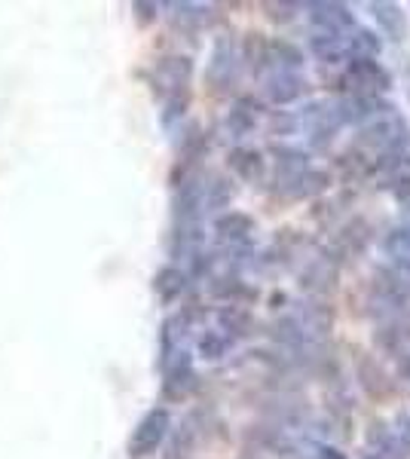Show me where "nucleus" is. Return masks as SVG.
Wrapping results in <instances>:
<instances>
[{"label":"nucleus","mask_w":410,"mask_h":459,"mask_svg":"<svg viewBox=\"0 0 410 459\" xmlns=\"http://www.w3.org/2000/svg\"><path fill=\"white\" fill-rule=\"evenodd\" d=\"M383 252L392 257L395 263H410V224L389 230L383 236Z\"/></svg>","instance_id":"obj_20"},{"label":"nucleus","mask_w":410,"mask_h":459,"mask_svg":"<svg viewBox=\"0 0 410 459\" xmlns=\"http://www.w3.org/2000/svg\"><path fill=\"white\" fill-rule=\"evenodd\" d=\"M301 285L316 291V294L337 288V263H334V257H312L310 267L301 273Z\"/></svg>","instance_id":"obj_16"},{"label":"nucleus","mask_w":410,"mask_h":459,"mask_svg":"<svg viewBox=\"0 0 410 459\" xmlns=\"http://www.w3.org/2000/svg\"><path fill=\"white\" fill-rule=\"evenodd\" d=\"M294 318L303 325L310 340H322L328 337V331L334 328V310L325 301H303L297 306Z\"/></svg>","instance_id":"obj_11"},{"label":"nucleus","mask_w":410,"mask_h":459,"mask_svg":"<svg viewBox=\"0 0 410 459\" xmlns=\"http://www.w3.org/2000/svg\"><path fill=\"white\" fill-rule=\"evenodd\" d=\"M358 153H365L371 163H377L380 157H389V153H398L410 148V126L405 117L395 110V114L377 117L374 123H367L365 129H358V138L352 144Z\"/></svg>","instance_id":"obj_1"},{"label":"nucleus","mask_w":410,"mask_h":459,"mask_svg":"<svg viewBox=\"0 0 410 459\" xmlns=\"http://www.w3.org/2000/svg\"><path fill=\"white\" fill-rule=\"evenodd\" d=\"M331 187V175L322 169H310L307 175L301 178V184H297L294 197H318V193H325Z\"/></svg>","instance_id":"obj_23"},{"label":"nucleus","mask_w":410,"mask_h":459,"mask_svg":"<svg viewBox=\"0 0 410 459\" xmlns=\"http://www.w3.org/2000/svg\"><path fill=\"white\" fill-rule=\"evenodd\" d=\"M392 432L398 438V444L405 447V454L410 456V414H398L392 420Z\"/></svg>","instance_id":"obj_27"},{"label":"nucleus","mask_w":410,"mask_h":459,"mask_svg":"<svg viewBox=\"0 0 410 459\" xmlns=\"http://www.w3.org/2000/svg\"><path fill=\"white\" fill-rule=\"evenodd\" d=\"M184 273L175 267H165L163 273L157 276V291L163 294V301H172V297H178L181 291H184Z\"/></svg>","instance_id":"obj_24"},{"label":"nucleus","mask_w":410,"mask_h":459,"mask_svg":"<svg viewBox=\"0 0 410 459\" xmlns=\"http://www.w3.org/2000/svg\"><path fill=\"white\" fill-rule=\"evenodd\" d=\"M310 52L316 55L322 65H350V61H352L350 37H340V34L316 31L310 37Z\"/></svg>","instance_id":"obj_14"},{"label":"nucleus","mask_w":410,"mask_h":459,"mask_svg":"<svg viewBox=\"0 0 410 459\" xmlns=\"http://www.w3.org/2000/svg\"><path fill=\"white\" fill-rule=\"evenodd\" d=\"M301 123L307 129L312 148H328V144L337 138V132L346 126L343 123V114H340V104L331 101V99H318V101H310L301 114Z\"/></svg>","instance_id":"obj_3"},{"label":"nucleus","mask_w":410,"mask_h":459,"mask_svg":"<svg viewBox=\"0 0 410 459\" xmlns=\"http://www.w3.org/2000/svg\"><path fill=\"white\" fill-rule=\"evenodd\" d=\"M389 190H392V199L398 203L405 212H410V175H401V178H395V181H389Z\"/></svg>","instance_id":"obj_25"},{"label":"nucleus","mask_w":410,"mask_h":459,"mask_svg":"<svg viewBox=\"0 0 410 459\" xmlns=\"http://www.w3.org/2000/svg\"><path fill=\"white\" fill-rule=\"evenodd\" d=\"M307 12H310V22L316 31L322 34H340V37H346V34L356 31V12L350 10L346 4H331V0H312L307 4Z\"/></svg>","instance_id":"obj_4"},{"label":"nucleus","mask_w":410,"mask_h":459,"mask_svg":"<svg viewBox=\"0 0 410 459\" xmlns=\"http://www.w3.org/2000/svg\"><path fill=\"white\" fill-rule=\"evenodd\" d=\"M356 377H358V386L365 389L371 399H392L395 395V382L389 380V374L383 371L377 358L371 352H356Z\"/></svg>","instance_id":"obj_8"},{"label":"nucleus","mask_w":410,"mask_h":459,"mask_svg":"<svg viewBox=\"0 0 410 459\" xmlns=\"http://www.w3.org/2000/svg\"><path fill=\"white\" fill-rule=\"evenodd\" d=\"M230 169L239 178L257 181V178H261V172H263V157L257 150H252V148H236L230 153Z\"/></svg>","instance_id":"obj_19"},{"label":"nucleus","mask_w":410,"mask_h":459,"mask_svg":"<svg viewBox=\"0 0 410 459\" xmlns=\"http://www.w3.org/2000/svg\"><path fill=\"white\" fill-rule=\"evenodd\" d=\"M407 104H410V83H407Z\"/></svg>","instance_id":"obj_31"},{"label":"nucleus","mask_w":410,"mask_h":459,"mask_svg":"<svg viewBox=\"0 0 410 459\" xmlns=\"http://www.w3.org/2000/svg\"><path fill=\"white\" fill-rule=\"evenodd\" d=\"M337 104L346 126H358V129H365L377 117L395 114V104H389L383 95H343V99H337Z\"/></svg>","instance_id":"obj_6"},{"label":"nucleus","mask_w":410,"mask_h":459,"mask_svg":"<svg viewBox=\"0 0 410 459\" xmlns=\"http://www.w3.org/2000/svg\"><path fill=\"white\" fill-rule=\"evenodd\" d=\"M267 65H273V71H301L303 52L288 40H273L267 44Z\"/></svg>","instance_id":"obj_17"},{"label":"nucleus","mask_w":410,"mask_h":459,"mask_svg":"<svg viewBox=\"0 0 410 459\" xmlns=\"http://www.w3.org/2000/svg\"><path fill=\"white\" fill-rule=\"evenodd\" d=\"M269 153H273V169H276L273 181H276V187H279L282 193H288V197H294L301 178L312 169L310 157L303 150H297V148H279V144H276Z\"/></svg>","instance_id":"obj_5"},{"label":"nucleus","mask_w":410,"mask_h":459,"mask_svg":"<svg viewBox=\"0 0 410 459\" xmlns=\"http://www.w3.org/2000/svg\"><path fill=\"white\" fill-rule=\"evenodd\" d=\"M254 123H257L254 104L252 101H239L230 110V117H227V132H230L233 138H245L248 132L254 129Z\"/></svg>","instance_id":"obj_21"},{"label":"nucleus","mask_w":410,"mask_h":459,"mask_svg":"<svg viewBox=\"0 0 410 459\" xmlns=\"http://www.w3.org/2000/svg\"><path fill=\"white\" fill-rule=\"evenodd\" d=\"M236 68H239V52H236L230 37H221L218 44H214L212 61H208V83L224 89L236 76Z\"/></svg>","instance_id":"obj_12"},{"label":"nucleus","mask_w":410,"mask_h":459,"mask_svg":"<svg viewBox=\"0 0 410 459\" xmlns=\"http://www.w3.org/2000/svg\"><path fill=\"white\" fill-rule=\"evenodd\" d=\"M269 126H273V132L276 135H294L297 132V126H301V117H294V114H276L273 117V123H269Z\"/></svg>","instance_id":"obj_26"},{"label":"nucleus","mask_w":410,"mask_h":459,"mask_svg":"<svg viewBox=\"0 0 410 459\" xmlns=\"http://www.w3.org/2000/svg\"><path fill=\"white\" fill-rule=\"evenodd\" d=\"M380 50H383V37L371 28H356L350 34V52H352V61L356 59H377Z\"/></svg>","instance_id":"obj_18"},{"label":"nucleus","mask_w":410,"mask_h":459,"mask_svg":"<svg viewBox=\"0 0 410 459\" xmlns=\"http://www.w3.org/2000/svg\"><path fill=\"white\" fill-rule=\"evenodd\" d=\"M230 346H233V337H227L224 331H208L203 334V340H199V356L208 361H218L227 356Z\"/></svg>","instance_id":"obj_22"},{"label":"nucleus","mask_w":410,"mask_h":459,"mask_svg":"<svg viewBox=\"0 0 410 459\" xmlns=\"http://www.w3.org/2000/svg\"><path fill=\"white\" fill-rule=\"evenodd\" d=\"M307 93V80L297 71H273L263 80V95L273 104H291Z\"/></svg>","instance_id":"obj_10"},{"label":"nucleus","mask_w":410,"mask_h":459,"mask_svg":"<svg viewBox=\"0 0 410 459\" xmlns=\"http://www.w3.org/2000/svg\"><path fill=\"white\" fill-rule=\"evenodd\" d=\"M395 371H398L401 380L410 382V352H405V356H398V361H395Z\"/></svg>","instance_id":"obj_29"},{"label":"nucleus","mask_w":410,"mask_h":459,"mask_svg":"<svg viewBox=\"0 0 410 459\" xmlns=\"http://www.w3.org/2000/svg\"><path fill=\"white\" fill-rule=\"evenodd\" d=\"M371 224L365 218H352L350 224H343L334 236V252L343 257H358L367 252V242H371Z\"/></svg>","instance_id":"obj_13"},{"label":"nucleus","mask_w":410,"mask_h":459,"mask_svg":"<svg viewBox=\"0 0 410 459\" xmlns=\"http://www.w3.org/2000/svg\"><path fill=\"white\" fill-rule=\"evenodd\" d=\"M405 71H407V76H410V55H407V65H405Z\"/></svg>","instance_id":"obj_30"},{"label":"nucleus","mask_w":410,"mask_h":459,"mask_svg":"<svg viewBox=\"0 0 410 459\" xmlns=\"http://www.w3.org/2000/svg\"><path fill=\"white\" fill-rule=\"evenodd\" d=\"M316 459H346V454L340 447H334V444H318Z\"/></svg>","instance_id":"obj_28"},{"label":"nucleus","mask_w":410,"mask_h":459,"mask_svg":"<svg viewBox=\"0 0 410 459\" xmlns=\"http://www.w3.org/2000/svg\"><path fill=\"white\" fill-rule=\"evenodd\" d=\"M165 435H169V414H165L163 407L150 410V414L144 416L141 423H138V429L129 438L132 456H148V454H154L159 444H163Z\"/></svg>","instance_id":"obj_7"},{"label":"nucleus","mask_w":410,"mask_h":459,"mask_svg":"<svg viewBox=\"0 0 410 459\" xmlns=\"http://www.w3.org/2000/svg\"><path fill=\"white\" fill-rule=\"evenodd\" d=\"M367 10H371L374 22H377L380 34L389 44H401L407 37V12L398 4H392V0H371Z\"/></svg>","instance_id":"obj_9"},{"label":"nucleus","mask_w":410,"mask_h":459,"mask_svg":"<svg viewBox=\"0 0 410 459\" xmlns=\"http://www.w3.org/2000/svg\"><path fill=\"white\" fill-rule=\"evenodd\" d=\"M340 83H343L346 95H383L392 89V71L377 59H356L343 68Z\"/></svg>","instance_id":"obj_2"},{"label":"nucleus","mask_w":410,"mask_h":459,"mask_svg":"<svg viewBox=\"0 0 410 459\" xmlns=\"http://www.w3.org/2000/svg\"><path fill=\"white\" fill-rule=\"evenodd\" d=\"M214 233H218V239L224 242V246H233V248L245 246L254 233V221L242 212H227L214 221Z\"/></svg>","instance_id":"obj_15"}]
</instances>
